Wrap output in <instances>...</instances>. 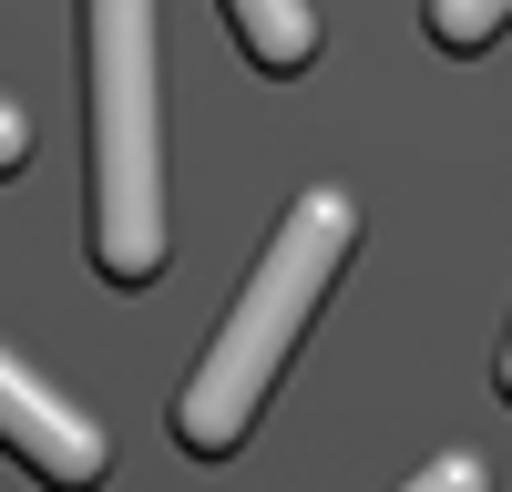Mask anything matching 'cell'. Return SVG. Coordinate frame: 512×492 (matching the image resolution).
<instances>
[{
  "instance_id": "cell-2",
  "label": "cell",
  "mask_w": 512,
  "mask_h": 492,
  "mask_svg": "<svg viewBox=\"0 0 512 492\" xmlns=\"http://www.w3.org/2000/svg\"><path fill=\"white\" fill-rule=\"evenodd\" d=\"M349 236H359V205L338 195V185H308V195L287 205V226L267 236L246 298L226 308L216 349L195 359V380L175 400V441L195 451V462H226V451L246 441V421L267 410V390H277V369L297 349V328H308V308L328 298L338 257H349Z\"/></svg>"
},
{
  "instance_id": "cell-7",
  "label": "cell",
  "mask_w": 512,
  "mask_h": 492,
  "mask_svg": "<svg viewBox=\"0 0 512 492\" xmlns=\"http://www.w3.org/2000/svg\"><path fill=\"white\" fill-rule=\"evenodd\" d=\"M21 154H31V113H21V103H0V175H11Z\"/></svg>"
},
{
  "instance_id": "cell-4",
  "label": "cell",
  "mask_w": 512,
  "mask_h": 492,
  "mask_svg": "<svg viewBox=\"0 0 512 492\" xmlns=\"http://www.w3.org/2000/svg\"><path fill=\"white\" fill-rule=\"evenodd\" d=\"M226 21H236L256 72H308L318 62V11L308 0H226Z\"/></svg>"
},
{
  "instance_id": "cell-6",
  "label": "cell",
  "mask_w": 512,
  "mask_h": 492,
  "mask_svg": "<svg viewBox=\"0 0 512 492\" xmlns=\"http://www.w3.org/2000/svg\"><path fill=\"white\" fill-rule=\"evenodd\" d=\"M400 492H492V472L472 462V451H441V462H431V472H410Z\"/></svg>"
},
{
  "instance_id": "cell-5",
  "label": "cell",
  "mask_w": 512,
  "mask_h": 492,
  "mask_svg": "<svg viewBox=\"0 0 512 492\" xmlns=\"http://www.w3.org/2000/svg\"><path fill=\"white\" fill-rule=\"evenodd\" d=\"M502 21H512V0H431V41L441 52H482Z\"/></svg>"
},
{
  "instance_id": "cell-1",
  "label": "cell",
  "mask_w": 512,
  "mask_h": 492,
  "mask_svg": "<svg viewBox=\"0 0 512 492\" xmlns=\"http://www.w3.org/2000/svg\"><path fill=\"white\" fill-rule=\"evenodd\" d=\"M82 134H93V267L144 287L164 267V11L82 0Z\"/></svg>"
},
{
  "instance_id": "cell-8",
  "label": "cell",
  "mask_w": 512,
  "mask_h": 492,
  "mask_svg": "<svg viewBox=\"0 0 512 492\" xmlns=\"http://www.w3.org/2000/svg\"><path fill=\"white\" fill-rule=\"evenodd\" d=\"M502 400H512V339H502Z\"/></svg>"
},
{
  "instance_id": "cell-3",
  "label": "cell",
  "mask_w": 512,
  "mask_h": 492,
  "mask_svg": "<svg viewBox=\"0 0 512 492\" xmlns=\"http://www.w3.org/2000/svg\"><path fill=\"white\" fill-rule=\"evenodd\" d=\"M0 451H21L41 492H93V482L113 472L103 421H82L62 390H41L21 359H0Z\"/></svg>"
}]
</instances>
